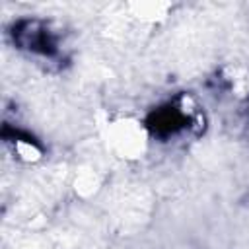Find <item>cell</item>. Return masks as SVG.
Returning <instances> with one entry per match:
<instances>
[{
  "mask_svg": "<svg viewBox=\"0 0 249 249\" xmlns=\"http://www.w3.org/2000/svg\"><path fill=\"white\" fill-rule=\"evenodd\" d=\"M191 123H193V117L185 111L183 105L169 103V105L160 107L152 113L148 126L156 136L169 138V136H175V134L183 132L185 128H189Z\"/></svg>",
  "mask_w": 249,
  "mask_h": 249,
  "instance_id": "obj_1",
  "label": "cell"
}]
</instances>
